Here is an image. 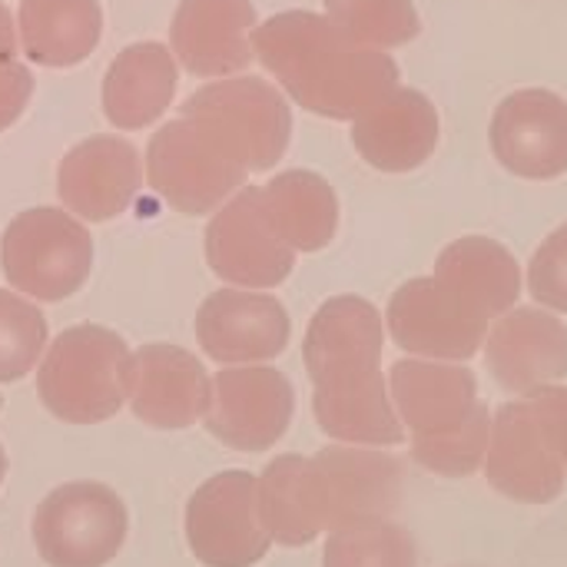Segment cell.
Masks as SVG:
<instances>
[{"instance_id": "6da1fadb", "label": "cell", "mask_w": 567, "mask_h": 567, "mask_svg": "<svg viewBox=\"0 0 567 567\" xmlns=\"http://www.w3.org/2000/svg\"><path fill=\"white\" fill-rule=\"evenodd\" d=\"M402 502V462L385 452L329 445L312 458L279 455L259 478V518L282 548L322 532L389 522Z\"/></svg>"}, {"instance_id": "7a4b0ae2", "label": "cell", "mask_w": 567, "mask_h": 567, "mask_svg": "<svg viewBox=\"0 0 567 567\" xmlns=\"http://www.w3.org/2000/svg\"><path fill=\"white\" fill-rule=\"evenodd\" d=\"M382 346V316L369 299L336 296L312 316L302 359L316 385L312 412L329 439L349 445L405 442L389 382L379 372Z\"/></svg>"}, {"instance_id": "3957f363", "label": "cell", "mask_w": 567, "mask_h": 567, "mask_svg": "<svg viewBox=\"0 0 567 567\" xmlns=\"http://www.w3.org/2000/svg\"><path fill=\"white\" fill-rule=\"evenodd\" d=\"M252 53L309 113L359 120L399 86L395 60L312 10H286L252 30Z\"/></svg>"}, {"instance_id": "277c9868", "label": "cell", "mask_w": 567, "mask_h": 567, "mask_svg": "<svg viewBox=\"0 0 567 567\" xmlns=\"http://www.w3.org/2000/svg\"><path fill=\"white\" fill-rule=\"evenodd\" d=\"M392 405L412 432V458L445 478H468L485 465L492 412L465 365L402 359L389 372Z\"/></svg>"}, {"instance_id": "5b68a950", "label": "cell", "mask_w": 567, "mask_h": 567, "mask_svg": "<svg viewBox=\"0 0 567 567\" xmlns=\"http://www.w3.org/2000/svg\"><path fill=\"white\" fill-rule=\"evenodd\" d=\"M150 186L186 216L219 209L246 186L249 163L239 143L209 116L183 113L163 123L146 146Z\"/></svg>"}, {"instance_id": "8992f818", "label": "cell", "mask_w": 567, "mask_h": 567, "mask_svg": "<svg viewBox=\"0 0 567 567\" xmlns=\"http://www.w3.org/2000/svg\"><path fill=\"white\" fill-rule=\"evenodd\" d=\"M126 342L103 326H73L50 342L37 372L43 409L70 425L113 419L126 402Z\"/></svg>"}, {"instance_id": "52a82bcc", "label": "cell", "mask_w": 567, "mask_h": 567, "mask_svg": "<svg viewBox=\"0 0 567 567\" xmlns=\"http://www.w3.org/2000/svg\"><path fill=\"white\" fill-rule=\"evenodd\" d=\"M0 262L7 282L23 296L60 302L86 282L93 239L76 216L37 206L10 219L0 243Z\"/></svg>"}, {"instance_id": "ba28073f", "label": "cell", "mask_w": 567, "mask_h": 567, "mask_svg": "<svg viewBox=\"0 0 567 567\" xmlns=\"http://www.w3.org/2000/svg\"><path fill=\"white\" fill-rule=\"evenodd\" d=\"M126 505L100 482L53 488L33 515V545L50 567L110 565L126 542Z\"/></svg>"}, {"instance_id": "9c48e42d", "label": "cell", "mask_w": 567, "mask_h": 567, "mask_svg": "<svg viewBox=\"0 0 567 567\" xmlns=\"http://www.w3.org/2000/svg\"><path fill=\"white\" fill-rule=\"evenodd\" d=\"M186 542L206 567L259 565L272 545L259 518V478L223 472L203 482L186 505Z\"/></svg>"}, {"instance_id": "30bf717a", "label": "cell", "mask_w": 567, "mask_h": 567, "mask_svg": "<svg viewBox=\"0 0 567 567\" xmlns=\"http://www.w3.org/2000/svg\"><path fill=\"white\" fill-rule=\"evenodd\" d=\"M385 322L402 352L465 362L482 349L492 319L439 276H422L395 289Z\"/></svg>"}, {"instance_id": "8fae6325", "label": "cell", "mask_w": 567, "mask_h": 567, "mask_svg": "<svg viewBox=\"0 0 567 567\" xmlns=\"http://www.w3.org/2000/svg\"><path fill=\"white\" fill-rule=\"evenodd\" d=\"M209 269L243 289H272L289 279L296 249L276 233L259 186H243L206 229Z\"/></svg>"}, {"instance_id": "7c38bea8", "label": "cell", "mask_w": 567, "mask_h": 567, "mask_svg": "<svg viewBox=\"0 0 567 567\" xmlns=\"http://www.w3.org/2000/svg\"><path fill=\"white\" fill-rule=\"evenodd\" d=\"M296 389L269 365L226 369L213 379V405L206 429L236 452H266L292 425Z\"/></svg>"}, {"instance_id": "4fadbf2b", "label": "cell", "mask_w": 567, "mask_h": 567, "mask_svg": "<svg viewBox=\"0 0 567 567\" xmlns=\"http://www.w3.org/2000/svg\"><path fill=\"white\" fill-rule=\"evenodd\" d=\"M482 468L495 492L522 505H548L565 492V462L542 432L528 399L495 409L492 442Z\"/></svg>"}, {"instance_id": "5bb4252c", "label": "cell", "mask_w": 567, "mask_h": 567, "mask_svg": "<svg viewBox=\"0 0 567 567\" xmlns=\"http://www.w3.org/2000/svg\"><path fill=\"white\" fill-rule=\"evenodd\" d=\"M183 113H203L216 120L246 153L249 173L272 169L292 136V113L282 93L259 76L219 80L196 90Z\"/></svg>"}, {"instance_id": "9a60e30c", "label": "cell", "mask_w": 567, "mask_h": 567, "mask_svg": "<svg viewBox=\"0 0 567 567\" xmlns=\"http://www.w3.org/2000/svg\"><path fill=\"white\" fill-rule=\"evenodd\" d=\"M126 399L140 422L153 429H189L213 405V382L196 355L179 346H143L126 365Z\"/></svg>"}, {"instance_id": "2e32d148", "label": "cell", "mask_w": 567, "mask_h": 567, "mask_svg": "<svg viewBox=\"0 0 567 567\" xmlns=\"http://www.w3.org/2000/svg\"><path fill=\"white\" fill-rule=\"evenodd\" d=\"M495 159L522 179L567 173V100L551 90H515L492 116Z\"/></svg>"}, {"instance_id": "e0dca14e", "label": "cell", "mask_w": 567, "mask_h": 567, "mask_svg": "<svg viewBox=\"0 0 567 567\" xmlns=\"http://www.w3.org/2000/svg\"><path fill=\"white\" fill-rule=\"evenodd\" d=\"M289 332V312L279 299L262 292L219 289L196 312V339L219 365L276 359L286 352Z\"/></svg>"}, {"instance_id": "ac0fdd59", "label": "cell", "mask_w": 567, "mask_h": 567, "mask_svg": "<svg viewBox=\"0 0 567 567\" xmlns=\"http://www.w3.org/2000/svg\"><path fill=\"white\" fill-rule=\"evenodd\" d=\"M143 183L140 153L130 140L93 136L73 146L56 173V193L70 213L90 223L116 219L130 209Z\"/></svg>"}, {"instance_id": "d6986e66", "label": "cell", "mask_w": 567, "mask_h": 567, "mask_svg": "<svg viewBox=\"0 0 567 567\" xmlns=\"http://www.w3.org/2000/svg\"><path fill=\"white\" fill-rule=\"evenodd\" d=\"M256 7L249 0H183L169 40L176 60L196 76H233L252 63Z\"/></svg>"}, {"instance_id": "ffe728a7", "label": "cell", "mask_w": 567, "mask_h": 567, "mask_svg": "<svg viewBox=\"0 0 567 567\" xmlns=\"http://www.w3.org/2000/svg\"><path fill=\"white\" fill-rule=\"evenodd\" d=\"M352 143L372 169H419L439 146V113L422 90L395 86L385 100L352 120Z\"/></svg>"}, {"instance_id": "44dd1931", "label": "cell", "mask_w": 567, "mask_h": 567, "mask_svg": "<svg viewBox=\"0 0 567 567\" xmlns=\"http://www.w3.org/2000/svg\"><path fill=\"white\" fill-rule=\"evenodd\" d=\"M488 369L505 392L528 395L567 375V329L542 309H512L488 332Z\"/></svg>"}, {"instance_id": "7402d4cb", "label": "cell", "mask_w": 567, "mask_h": 567, "mask_svg": "<svg viewBox=\"0 0 567 567\" xmlns=\"http://www.w3.org/2000/svg\"><path fill=\"white\" fill-rule=\"evenodd\" d=\"M176 93V60L163 43L143 40L116 53L103 76V113L116 130L156 123Z\"/></svg>"}, {"instance_id": "603a6c76", "label": "cell", "mask_w": 567, "mask_h": 567, "mask_svg": "<svg viewBox=\"0 0 567 567\" xmlns=\"http://www.w3.org/2000/svg\"><path fill=\"white\" fill-rule=\"evenodd\" d=\"M435 276L465 296L488 319H502L522 296V269L515 256L485 236H465L442 249Z\"/></svg>"}, {"instance_id": "cb8c5ba5", "label": "cell", "mask_w": 567, "mask_h": 567, "mask_svg": "<svg viewBox=\"0 0 567 567\" xmlns=\"http://www.w3.org/2000/svg\"><path fill=\"white\" fill-rule=\"evenodd\" d=\"M103 37L96 0H20V40L27 60L40 66H73Z\"/></svg>"}, {"instance_id": "d4e9b609", "label": "cell", "mask_w": 567, "mask_h": 567, "mask_svg": "<svg viewBox=\"0 0 567 567\" xmlns=\"http://www.w3.org/2000/svg\"><path fill=\"white\" fill-rule=\"evenodd\" d=\"M262 206L276 233L296 252H319L332 243L339 226L336 189L312 169L279 173L262 186Z\"/></svg>"}, {"instance_id": "484cf974", "label": "cell", "mask_w": 567, "mask_h": 567, "mask_svg": "<svg viewBox=\"0 0 567 567\" xmlns=\"http://www.w3.org/2000/svg\"><path fill=\"white\" fill-rule=\"evenodd\" d=\"M322 567H419L415 538L395 522H369L332 532Z\"/></svg>"}, {"instance_id": "4316f807", "label": "cell", "mask_w": 567, "mask_h": 567, "mask_svg": "<svg viewBox=\"0 0 567 567\" xmlns=\"http://www.w3.org/2000/svg\"><path fill=\"white\" fill-rule=\"evenodd\" d=\"M326 10L369 47H405L419 37L422 20L412 0H326Z\"/></svg>"}, {"instance_id": "83f0119b", "label": "cell", "mask_w": 567, "mask_h": 567, "mask_svg": "<svg viewBox=\"0 0 567 567\" xmlns=\"http://www.w3.org/2000/svg\"><path fill=\"white\" fill-rule=\"evenodd\" d=\"M47 346V319L23 296L0 289V385L23 379Z\"/></svg>"}, {"instance_id": "f1b7e54d", "label": "cell", "mask_w": 567, "mask_h": 567, "mask_svg": "<svg viewBox=\"0 0 567 567\" xmlns=\"http://www.w3.org/2000/svg\"><path fill=\"white\" fill-rule=\"evenodd\" d=\"M528 289L542 306L567 312V223L558 226L532 256Z\"/></svg>"}, {"instance_id": "f546056e", "label": "cell", "mask_w": 567, "mask_h": 567, "mask_svg": "<svg viewBox=\"0 0 567 567\" xmlns=\"http://www.w3.org/2000/svg\"><path fill=\"white\" fill-rule=\"evenodd\" d=\"M542 432L548 435L551 449L558 452V458L567 468V385H542L535 392L525 395Z\"/></svg>"}, {"instance_id": "4dcf8cb0", "label": "cell", "mask_w": 567, "mask_h": 567, "mask_svg": "<svg viewBox=\"0 0 567 567\" xmlns=\"http://www.w3.org/2000/svg\"><path fill=\"white\" fill-rule=\"evenodd\" d=\"M33 96V73L23 63H3L0 66V133L23 113V106Z\"/></svg>"}, {"instance_id": "1f68e13d", "label": "cell", "mask_w": 567, "mask_h": 567, "mask_svg": "<svg viewBox=\"0 0 567 567\" xmlns=\"http://www.w3.org/2000/svg\"><path fill=\"white\" fill-rule=\"evenodd\" d=\"M17 60V30H13V17L10 10L0 3V66Z\"/></svg>"}, {"instance_id": "d6a6232c", "label": "cell", "mask_w": 567, "mask_h": 567, "mask_svg": "<svg viewBox=\"0 0 567 567\" xmlns=\"http://www.w3.org/2000/svg\"><path fill=\"white\" fill-rule=\"evenodd\" d=\"M3 478H7V452L0 445V485H3Z\"/></svg>"}, {"instance_id": "836d02e7", "label": "cell", "mask_w": 567, "mask_h": 567, "mask_svg": "<svg viewBox=\"0 0 567 567\" xmlns=\"http://www.w3.org/2000/svg\"><path fill=\"white\" fill-rule=\"evenodd\" d=\"M0 409H3V399H0Z\"/></svg>"}]
</instances>
